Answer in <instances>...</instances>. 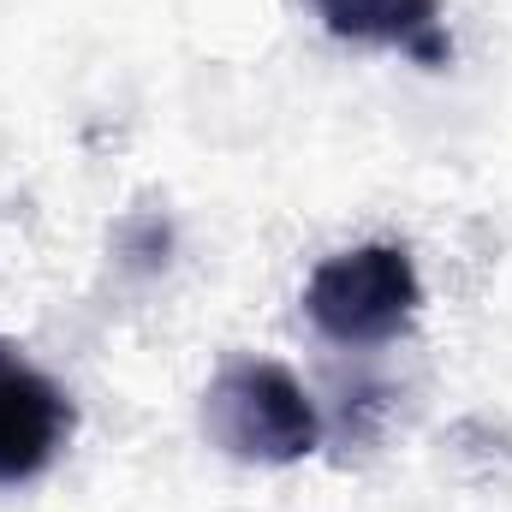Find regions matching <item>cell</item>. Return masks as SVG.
I'll return each instance as SVG.
<instances>
[{
    "instance_id": "cell-2",
    "label": "cell",
    "mask_w": 512,
    "mask_h": 512,
    "mask_svg": "<svg viewBox=\"0 0 512 512\" xmlns=\"http://www.w3.org/2000/svg\"><path fill=\"white\" fill-rule=\"evenodd\" d=\"M417 298H423V286H417L405 245H358V251L328 256L310 274L304 316L340 346H376L411 322Z\"/></svg>"
},
{
    "instance_id": "cell-4",
    "label": "cell",
    "mask_w": 512,
    "mask_h": 512,
    "mask_svg": "<svg viewBox=\"0 0 512 512\" xmlns=\"http://www.w3.org/2000/svg\"><path fill=\"white\" fill-rule=\"evenodd\" d=\"M322 24L340 42H376V48H399L423 66H447L453 42H447V18L441 0H316Z\"/></svg>"
},
{
    "instance_id": "cell-1",
    "label": "cell",
    "mask_w": 512,
    "mask_h": 512,
    "mask_svg": "<svg viewBox=\"0 0 512 512\" xmlns=\"http://www.w3.org/2000/svg\"><path fill=\"white\" fill-rule=\"evenodd\" d=\"M203 429H209V441L221 453H233L245 465H292L322 435L304 387L280 364H262V358H239L209 382Z\"/></svg>"
},
{
    "instance_id": "cell-3",
    "label": "cell",
    "mask_w": 512,
    "mask_h": 512,
    "mask_svg": "<svg viewBox=\"0 0 512 512\" xmlns=\"http://www.w3.org/2000/svg\"><path fill=\"white\" fill-rule=\"evenodd\" d=\"M72 435V405L18 346H0V489L42 477Z\"/></svg>"
}]
</instances>
